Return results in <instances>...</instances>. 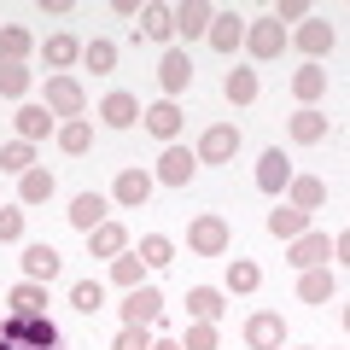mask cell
Segmentation results:
<instances>
[{
  "label": "cell",
  "instance_id": "obj_11",
  "mask_svg": "<svg viewBox=\"0 0 350 350\" xmlns=\"http://www.w3.org/2000/svg\"><path fill=\"white\" fill-rule=\"evenodd\" d=\"M280 345H286V321L275 310L245 315V350H280Z\"/></svg>",
  "mask_w": 350,
  "mask_h": 350
},
{
  "label": "cell",
  "instance_id": "obj_27",
  "mask_svg": "<svg viewBox=\"0 0 350 350\" xmlns=\"http://www.w3.org/2000/svg\"><path fill=\"white\" fill-rule=\"evenodd\" d=\"M53 187H59V181H53V170H41V163H36V170L18 175V204H24V211H29V204H47Z\"/></svg>",
  "mask_w": 350,
  "mask_h": 350
},
{
  "label": "cell",
  "instance_id": "obj_38",
  "mask_svg": "<svg viewBox=\"0 0 350 350\" xmlns=\"http://www.w3.org/2000/svg\"><path fill=\"white\" fill-rule=\"evenodd\" d=\"M0 170H6V175L36 170V146H29V140H6V146H0Z\"/></svg>",
  "mask_w": 350,
  "mask_h": 350
},
{
  "label": "cell",
  "instance_id": "obj_8",
  "mask_svg": "<svg viewBox=\"0 0 350 350\" xmlns=\"http://www.w3.org/2000/svg\"><path fill=\"white\" fill-rule=\"evenodd\" d=\"M163 321V292L158 286H135L123 298V327H158Z\"/></svg>",
  "mask_w": 350,
  "mask_h": 350
},
{
  "label": "cell",
  "instance_id": "obj_46",
  "mask_svg": "<svg viewBox=\"0 0 350 350\" xmlns=\"http://www.w3.org/2000/svg\"><path fill=\"white\" fill-rule=\"evenodd\" d=\"M333 350H338V345H333Z\"/></svg>",
  "mask_w": 350,
  "mask_h": 350
},
{
  "label": "cell",
  "instance_id": "obj_26",
  "mask_svg": "<svg viewBox=\"0 0 350 350\" xmlns=\"http://www.w3.org/2000/svg\"><path fill=\"white\" fill-rule=\"evenodd\" d=\"M123 251H129L123 222H100L94 234H88V257H105V262H111V257H123Z\"/></svg>",
  "mask_w": 350,
  "mask_h": 350
},
{
  "label": "cell",
  "instance_id": "obj_35",
  "mask_svg": "<svg viewBox=\"0 0 350 350\" xmlns=\"http://www.w3.org/2000/svg\"><path fill=\"white\" fill-rule=\"evenodd\" d=\"M82 64L94 76H105V70H117V41H105V36H94V41H82Z\"/></svg>",
  "mask_w": 350,
  "mask_h": 350
},
{
  "label": "cell",
  "instance_id": "obj_2",
  "mask_svg": "<svg viewBox=\"0 0 350 350\" xmlns=\"http://www.w3.org/2000/svg\"><path fill=\"white\" fill-rule=\"evenodd\" d=\"M286 41H292V47H298V53H304V59H310V64H321L327 53L338 47V29L327 24V18H315V12H310V18H304V24H298V36H286Z\"/></svg>",
  "mask_w": 350,
  "mask_h": 350
},
{
  "label": "cell",
  "instance_id": "obj_4",
  "mask_svg": "<svg viewBox=\"0 0 350 350\" xmlns=\"http://www.w3.org/2000/svg\"><path fill=\"white\" fill-rule=\"evenodd\" d=\"M193 175H199V158H193V146H163L158 152V170H152V181H163V187H187Z\"/></svg>",
  "mask_w": 350,
  "mask_h": 350
},
{
  "label": "cell",
  "instance_id": "obj_17",
  "mask_svg": "<svg viewBox=\"0 0 350 350\" xmlns=\"http://www.w3.org/2000/svg\"><path fill=\"white\" fill-rule=\"evenodd\" d=\"M327 257H333V239L310 228V234H298V239H292V257H286V262L304 275V269H327Z\"/></svg>",
  "mask_w": 350,
  "mask_h": 350
},
{
  "label": "cell",
  "instance_id": "obj_39",
  "mask_svg": "<svg viewBox=\"0 0 350 350\" xmlns=\"http://www.w3.org/2000/svg\"><path fill=\"white\" fill-rule=\"evenodd\" d=\"M140 275H146V262H140L135 251H123V257H111V286L135 292V286H140Z\"/></svg>",
  "mask_w": 350,
  "mask_h": 350
},
{
  "label": "cell",
  "instance_id": "obj_32",
  "mask_svg": "<svg viewBox=\"0 0 350 350\" xmlns=\"http://www.w3.org/2000/svg\"><path fill=\"white\" fill-rule=\"evenodd\" d=\"M222 310H228V304H222L216 286H193L187 292V315H193V321H222Z\"/></svg>",
  "mask_w": 350,
  "mask_h": 350
},
{
  "label": "cell",
  "instance_id": "obj_28",
  "mask_svg": "<svg viewBox=\"0 0 350 350\" xmlns=\"http://www.w3.org/2000/svg\"><path fill=\"white\" fill-rule=\"evenodd\" d=\"M36 53V36L24 24H0V64H24Z\"/></svg>",
  "mask_w": 350,
  "mask_h": 350
},
{
  "label": "cell",
  "instance_id": "obj_19",
  "mask_svg": "<svg viewBox=\"0 0 350 350\" xmlns=\"http://www.w3.org/2000/svg\"><path fill=\"white\" fill-rule=\"evenodd\" d=\"M105 211H111V199H105V193H76L64 216H70V228H76V234H94V228L105 222Z\"/></svg>",
  "mask_w": 350,
  "mask_h": 350
},
{
  "label": "cell",
  "instance_id": "obj_15",
  "mask_svg": "<svg viewBox=\"0 0 350 350\" xmlns=\"http://www.w3.org/2000/svg\"><path fill=\"white\" fill-rule=\"evenodd\" d=\"M41 59H47L53 76H70V64H82V41H76L70 29H59V36L41 41Z\"/></svg>",
  "mask_w": 350,
  "mask_h": 350
},
{
  "label": "cell",
  "instance_id": "obj_23",
  "mask_svg": "<svg viewBox=\"0 0 350 350\" xmlns=\"http://www.w3.org/2000/svg\"><path fill=\"white\" fill-rule=\"evenodd\" d=\"M140 36L158 41V47H170V41H175V6H158V0H146V6H140Z\"/></svg>",
  "mask_w": 350,
  "mask_h": 350
},
{
  "label": "cell",
  "instance_id": "obj_42",
  "mask_svg": "<svg viewBox=\"0 0 350 350\" xmlns=\"http://www.w3.org/2000/svg\"><path fill=\"white\" fill-rule=\"evenodd\" d=\"M24 239V204H0V245Z\"/></svg>",
  "mask_w": 350,
  "mask_h": 350
},
{
  "label": "cell",
  "instance_id": "obj_41",
  "mask_svg": "<svg viewBox=\"0 0 350 350\" xmlns=\"http://www.w3.org/2000/svg\"><path fill=\"white\" fill-rule=\"evenodd\" d=\"M175 345H181V350H222V333H216V321H193Z\"/></svg>",
  "mask_w": 350,
  "mask_h": 350
},
{
  "label": "cell",
  "instance_id": "obj_7",
  "mask_svg": "<svg viewBox=\"0 0 350 350\" xmlns=\"http://www.w3.org/2000/svg\"><path fill=\"white\" fill-rule=\"evenodd\" d=\"M152 170H117V181H111V204H123V211H146V199H152Z\"/></svg>",
  "mask_w": 350,
  "mask_h": 350
},
{
  "label": "cell",
  "instance_id": "obj_37",
  "mask_svg": "<svg viewBox=\"0 0 350 350\" xmlns=\"http://www.w3.org/2000/svg\"><path fill=\"white\" fill-rule=\"evenodd\" d=\"M262 286V269L251 257H228V292H257Z\"/></svg>",
  "mask_w": 350,
  "mask_h": 350
},
{
  "label": "cell",
  "instance_id": "obj_34",
  "mask_svg": "<svg viewBox=\"0 0 350 350\" xmlns=\"http://www.w3.org/2000/svg\"><path fill=\"white\" fill-rule=\"evenodd\" d=\"M222 94H228V105H251L257 100V70H239L234 64V70L222 76Z\"/></svg>",
  "mask_w": 350,
  "mask_h": 350
},
{
  "label": "cell",
  "instance_id": "obj_36",
  "mask_svg": "<svg viewBox=\"0 0 350 350\" xmlns=\"http://www.w3.org/2000/svg\"><path fill=\"white\" fill-rule=\"evenodd\" d=\"M135 257L146 262V269H170V262H175V239H170V234H146Z\"/></svg>",
  "mask_w": 350,
  "mask_h": 350
},
{
  "label": "cell",
  "instance_id": "obj_9",
  "mask_svg": "<svg viewBox=\"0 0 350 350\" xmlns=\"http://www.w3.org/2000/svg\"><path fill=\"white\" fill-rule=\"evenodd\" d=\"M6 315H12V321H47V286L18 280V286L6 292Z\"/></svg>",
  "mask_w": 350,
  "mask_h": 350
},
{
  "label": "cell",
  "instance_id": "obj_43",
  "mask_svg": "<svg viewBox=\"0 0 350 350\" xmlns=\"http://www.w3.org/2000/svg\"><path fill=\"white\" fill-rule=\"evenodd\" d=\"M111 350H152V327H123L111 338Z\"/></svg>",
  "mask_w": 350,
  "mask_h": 350
},
{
  "label": "cell",
  "instance_id": "obj_20",
  "mask_svg": "<svg viewBox=\"0 0 350 350\" xmlns=\"http://www.w3.org/2000/svg\"><path fill=\"white\" fill-rule=\"evenodd\" d=\"M286 204L304 211V216H315L327 204V181H321V175H292V181H286Z\"/></svg>",
  "mask_w": 350,
  "mask_h": 350
},
{
  "label": "cell",
  "instance_id": "obj_31",
  "mask_svg": "<svg viewBox=\"0 0 350 350\" xmlns=\"http://www.w3.org/2000/svg\"><path fill=\"white\" fill-rule=\"evenodd\" d=\"M269 234L292 245L298 234H310V216H304V211H292V204H275V211H269Z\"/></svg>",
  "mask_w": 350,
  "mask_h": 350
},
{
  "label": "cell",
  "instance_id": "obj_3",
  "mask_svg": "<svg viewBox=\"0 0 350 350\" xmlns=\"http://www.w3.org/2000/svg\"><path fill=\"white\" fill-rule=\"evenodd\" d=\"M41 105H47L53 117H64V123H70V117L88 111V94H82V82H76V76H47V94H41Z\"/></svg>",
  "mask_w": 350,
  "mask_h": 350
},
{
  "label": "cell",
  "instance_id": "obj_45",
  "mask_svg": "<svg viewBox=\"0 0 350 350\" xmlns=\"http://www.w3.org/2000/svg\"><path fill=\"white\" fill-rule=\"evenodd\" d=\"M0 333H6V310H0Z\"/></svg>",
  "mask_w": 350,
  "mask_h": 350
},
{
  "label": "cell",
  "instance_id": "obj_10",
  "mask_svg": "<svg viewBox=\"0 0 350 350\" xmlns=\"http://www.w3.org/2000/svg\"><path fill=\"white\" fill-rule=\"evenodd\" d=\"M158 88H163V100H175V94H187L193 88V59L181 47H163L158 59Z\"/></svg>",
  "mask_w": 350,
  "mask_h": 350
},
{
  "label": "cell",
  "instance_id": "obj_18",
  "mask_svg": "<svg viewBox=\"0 0 350 350\" xmlns=\"http://www.w3.org/2000/svg\"><path fill=\"white\" fill-rule=\"evenodd\" d=\"M59 269H64V257L41 239V245H24V280H36V286H53L59 280Z\"/></svg>",
  "mask_w": 350,
  "mask_h": 350
},
{
  "label": "cell",
  "instance_id": "obj_40",
  "mask_svg": "<svg viewBox=\"0 0 350 350\" xmlns=\"http://www.w3.org/2000/svg\"><path fill=\"white\" fill-rule=\"evenodd\" d=\"M70 310L100 315V310H105V286H100V280H76V286H70Z\"/></svg>",
  "mask_w": 350,
  "mask_h": 350
},
{
  "label": "cell",
  "instance_id": "obj_25",
  "mask_svg": "<svg viewBox=\"0 0 350 350\" xmlns=\"http://www.w3.org/2000/svg\"><path fill=\"white\" fill-rule=\"evenodd\" d=\"M298 298L315 304V310L333 304V298H338V275H333V269H304V275H298Z\"/></svg>",
  "mask_w": 350,
  "mask_h": 350
},
{
  "label": "cell",
  "instance_id": "obj_12",
  "mask_svg": "<svg viewBox=\"0 0 350 350\" xmlns=\"http://www.w3.org/2000/svg\"><path fill=\"white\" fill-rule=\"evenodd\" d=\"M292 175H298V170H292V158H286L280 146H269V152L257 158V187L269 193V199H280V193H286V181H292Z\"/></svg>",
  "mask_w": 350,
  "mask_h": 350
},
{
  "label": "cell",
  "instance_id": "obj_16",
  "mask_svg": "<svg viewBox=\"0 0 350 350\" xmlns=\"http://www.w3.org/2000/svg\"><path fill=\"white\" fill-rule=\"evenodd\" d=\"M12 123H18V140H29V146H36V140H47L53 129H59V117H53V111H47L41 100H24V105H18V117H12Z\"/></svg>",
  "mask_w": 350,
  "mask_h": 350
},
{
  "label": "cell",
  "instance_id": "obj_1",
  "mask_svg": "<svg viewBox=\"0 0 350 350\" xmlns=\"http://www.w3.org/2000/svg\"><path fill=\"white\" fill-rule=\"evenodd\" d=\"M234 245V228H228V216L204 211L187 222V251H199V257H222V251Z\"/></svg>",
  "mask_w": 350,
  "mask_h": 350
},
{
  "label": "cell",
  "instance_id": "obj_5",
  "mask_svg": "<svg viewBox=\"0 0 350 350\" xmlns=\"http://www.w3.org/2000/svg\"><path fill=\"white\" fill-rule=\"evenodd\" d=\"M245 53H251L257 64H269V59H280V53H286V29L275 24V12L257 18V24H245Z\"/></svg>",
  "mask_w": 350,
  "mask_h": 350
},
{
  "label": "cell",
  "instance_id": "obj_21",
  "mask_svg": "<svg viewBox=\"0 0 350 350\" xmlns=\"http://www.w3.org/2000/svg\"><path fill=\"white\" fill-rule=\"evenodd\" d=\"M286 135L298 140V146H321V140H327V111H315V105H298V111L286 117Z\"/></svg>",
  "mask_w": 350,
  "mask_h": 350
},
{
  "label": "cell",
  "instance_id": "obj_44",
  "mask_svg": "<svg viewBox=\"0 0 350 350\" xmlns=\"http://www.w3.org/2000/svg\"><path fill=\"white\" fill-rule=\"evenodd\" d=\"M152 350H181V345H175V338H152Z\"/></svg>",
  "mask_w": 350,
  "mask_h": 350
},
{
  "label": "cell",
  "instance_id": "obj_14",
  "mask_svg": "<svg viewBox=\"0 0 350 350\" xmlns=\"http://www.w3.org/2000/svg\"><path fill=\"white\" fill-rule=\"evenodd\" d=\"M204 41H211V53H222V59L239 53V47H245V18H239V12H216L211 29H204Z\"/></svg>",
  "mask_w": 350,
  "mask_h": 350
},
{
  "label": "cell",
  "instance_id": "obj_33",
  "mask_svg": "<svg viewBox=\"0 0 350 350\" xmlns=\"http://www.w3.org/2000/svg\"><path fill=\"white\" fill-rule=\"evenodd\" d=\"M29 88H36L29 64H0V100H29Z\"/></svg>",
  "mask_w": 350,
  "mask_h": 350
},
{
  "label": "cell",
  "instance_id": "obj_13",
  "mask_svg": "<svg viewBox=\"0 0 350 350\" xmlns=\"http://www.w3.org/2000/svg\"><path fill=\"white\" fill-rule=\"evenodd\" d=\"M140 123H146L152 140L175 146V135H181V123H187V117H181V105H175V100H158V105H146V111H140Z\"/></svg>",
  "mask_w": 350,
  "mask_h": 350
},
{
  "label": "cell",
  "instance_id": "obj_6",
  "mask_svg": "<svg viewBox=\"0 0 350 350\" xmlns=\"http://www.w3.org/2000/svg\"><path fill=\"white\" fill-rule=\"evenodd\" d=\"M234 152H239V129L234 123H211L199 135V146H193V158L199 163H234Z\"/></svg>",
  "mask_w": 350,
  "mask_h": 350
},
{
  "label": "cell",
  "instance_id": "obj_30",
  "mask_svg": "<svg viewBox=\"0 0 350 350\" xmlns=\"http://www.w3.org/2000/svg\"><path fill=\"white\" fill-rule=\"evenodd\" d=\"M327 94V70L321 64H304V70H292V100L298 105H315Z\"/></svg>",
  "mask_w": 350,
  "mask_h": 350
},
{
  "label": "cell",
  "instance_id": "obj_22",
  "mask_svg": "<svg viewBox=\"0 0 350 350\" xmlns=\"http://www.w3.org/2000/svg\"><path fill=\"white\" fill-rule=\"evenodd\" d=\"M211 18H216V6H211V0H181V6H175V36H187V41H204Z\"/></svg>",
  "mask_w": 350,
  "mask_h": 350
},
{
  "label": "cell",
  "instance_id": "obj_24",
  "mask_svg": "<svg viewBox=\"0 0 350 350\" xmlns=\"http://www.w3.org/2000/svg\"><path fill=\"white\" fill-rule=\"evenodd\" d=\"M100 123L105 129H135L140 123V100H135V94H123V88L105 94V100H100Z\"/></svg>",
  "mask_w": 350,
  "mask_h": 350
},
{
  "label": "cell",
  "instance_id": "obj_29",
  "mask_svg": "<svg viewBox=\"0 0 350 350\" xmlns=\"http://www.w3.org/2000/svg\"><path fill=\"white\" fill-rule=\"evenodd\" d=\"M53 140H59V152L82 158V152L94 146V123H88V117H70V123H59V129H53Z\"/></svg>",
  "mask_w": 350,
  "mask_h": 350
}]
</instances>
